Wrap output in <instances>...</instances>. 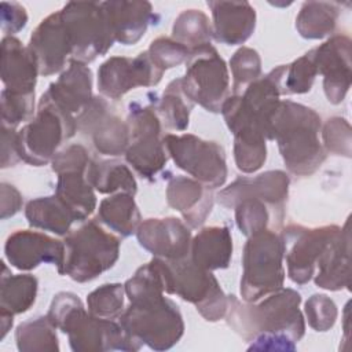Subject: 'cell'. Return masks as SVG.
Listing matches in <instances>:
<instances>
[{
  "mask_svg": "<svg viewBox=\"0 0 352 352\" xmlns=\"http://www.w3.org/2000/svg\"><path fill=\"white\" fill-rule=\"evenodd\" d=\"M1 30L6 36H12L22 30L28 23V12L25 7L16 1L1 3Z\"/></svg>",
  "mask_w": 352,
  "mask_h": 352,
  "instance_id": "cell-48",
  "label": "cell"
},
{
  "mask_svg": "<svg viewBox=\"0 0 352 352\" xmlns=\"http://www.w3.org/2000/svg\"><path fill=\"white\" fill-rule=\"evenodd\" d=\"M166 294H175L192 304L208 322L224 319L228 296L220 287L212 271L198 267L190 256L179 260L153 257Z\"/></svg>",
  "mask_w": 352,
  "mask_h": 352,
  "instance_id": "cell-4",
  "label": "cell"
},
{
  "mask_svg": "<svg viewBox=\"0 0 352 352\" xmlns=\"http://www.w3.org/2000/svg\"><path fill=\"white\" fill-rule=\"evenodd\" d=\"M92 158L82 144H70L59 150L51 160V169L58 175L66 170H85Z\"/></svg>",
  "mask_w": 352,
  "mask_h": 352,
  "instance_id": "cell-47",
  "label": "cell"
},
{
  "mask_svg": "<svg viewBox=\"0 0 352 352\" xmlns=\"http://www.w3.org/2000/svg\"><path fill=\"white\" fill-rule=\"evenodd\" d=\"M118 322L133 341L154 351L172 348L184 334L179 307L164 294L129 301Z\"/></svg>",
  "mask_w": 352,
  "mask_h": 352,
  "instance_id": "cell-6",
  "label": "cell"
},
{
  "mask_svg": "<svg viewBox=\"0 0 352 352\" xmlns=\"http://www.w3.org/2000/svg\"><path fill=\"white\" fill-rule=\"evenodd\" d=\"M172 38L186 45L190 51L210 44L213 38V28L206 16L199 10L182 11L172 26Z\"/></svg>",
  "mask_w": 352,
  "mask_h": 352,
  "instance_id": "cell-38",
  "label": "cell"
},
{
  "mask_svg": "<svg viewBox=\"0 0 352 352\" xmlns=\"http://www.w3.org/2000/svg\"><path fill=\"white\" fill-rule=\"evenodd\" d=\"M283 243L278 232L271 228L248 236L242 254L241 297L254 302L283 287Z\"/></svg>",
  "mask_w": 352,
  "mask_h": 352,
  "instance_id": "cell-7",
  "label": "cell"
},
{
  "mask_svg": "<svg viewBox=\"0 0 352 352\" xmlns=\"http://www.w3.org/2000/svg\"><path fill=\"white\" fill-rule=\"evenodd\" d=\"M12 318H14L12 314L0 311V324H1V336H0V338H1V340L7 336V333H8L10 329L12 327V322H14Z\"/></svg>",
  "mask_w": 352,
  "mask_h": 352,
  "instance_id": "cell-51",
  "label": "cell"
},
{
  "mask_svg": "<svg viewBox=\"0 0 352 352\" xmlns=\"http://www.w3.org/2000/svg\"><path fill=\"white\" fill-rule=\"evenodd\" d=\"M147 52L155 66L162 72L182 65L190 55V50L172 37H158L153 40Z\"/></svg>",
  "mask_w": 352,
  "mask_h": 352,
  "instance_id": "cell-44",
  "label": "cell"
},
{
  "mask_svg": "<svg viewBox=\"0 0 352 352\" xmlns=\"http://www.w3.org/2000/svg\"><path fill=\"white\" fill-rule=\"evenodd\" d=\"M59 11L70 43V60L87 65L104 55L116 43L102 3L69 1Z\"/></svg>",
  "mask_w": 352,
  "mask_h": 352,
  "instance_id": "cell-10",
  "label": "cell"
},
{
  "mask_svg": "<svg viewBox=\"0 0 352 352\" xmlns=\"http://www.w3.org/2000/svg\"><path fill=\"white\" fill-rule=\"evenodd\" d=\"M280 94L270 72L253 81L242 94L230 95L220 113L234 138H263L270 140V118Z\"/></svg>",
  "mask_w": 352,
  "mask_h": 352,
  "instance_id": "cell-9",
  "label": "cell"
},
{
  "mask_svg": "<svg viewBox=\"0 0 352 352\" xmlns=\"http://www.w3.org/2000/svg\"><path fill=\"white\" fill-rule=\"evenodd\" d=\"M4 256L11 267L19 271H30L40 264H54L59 268L65 258V243L40 231L16 230L4 243Z\"/></svg>",
  "mask_w": 352,
  "mask_h": 352,
  "instance_id": "cell-19",
  "label": "cell"
},
{
  "mask_svg": "<svg viewBox=\"0 0 352 352\" xmlns=\"http://www.w3.org/2000/svg\"><path fill=\"white\" fill-rule=\"evenodd\" d=\"M21 160L18 153V132L14 128L1 125V168L16 165Z\"/></svg>",
  "mask_w": 352,
  "mask_h": 352,
  "instance_id": "cell-49",
  "label": "cell"
},
{
  "mask_svg": "<svg viewBox=\"0 0 352 352\" xmlns=\"http://www.w3.org/2000/svg\"><path fill=\"white\" fill-rule=\"evenodd\" d=\"M323 148L326 153L351 157V125L342 117H333L326 121L320 129Z\"/></svg>",
  "mask_w": 352,
  "mask_h": 352,
  "instance_id": "cell-46",
  "label": "cell"
},
{
  "mask_svg": "<svg viewBox=\"0 0 352 352\" xmlns=\"http://www.w3.org/2000/svg\"><path fill=\"white\" fill-rule=\"evenodd\" d=\"M76 132V117L43 94L34 118L18 131L19 157L33 166L47 165L58 153L59 146L73 138Z\"/></svg>",
  "mask_w": 352,
  "mask_h": 352,
  "instance_id": "cell-8",
  "label": "cell"
},
{
  "mask_svg": "<svg viewBox=\"0 0 352 352\" xmlns=\"http://www.w3.org/2000/svg\"><path fill=\"white\" fill-rule=\"evenodd\" d=\"M38 280L30 274L12 275L8 267L1 263L0 282V311L19 315L26 312L36 301Z\"/></svg>",
  "mask_w": 352,
  "mask_h": 352,
  "instance_id": "cell-33",
  "label": "cell"
},
{
  "mask_svg": "<svg viewBox=\"0 0 352 352\" xmlns=\"http://www.w3.org/2000/svg\"><path fill=\"white\" fill-rule=\"evenodd\" d=\"M25 217L30 227L65 236L76 221L70 209L54 194L30 199L25 206Z\"/></svg>",
  "mask_w": 352,
  "mask_h": 352,
  "instance_id": "cell-30",
  "label": "cell"
},
{
  "mask_svg": "<svg viewBox=\"0 0 352 352\" xmlns=\"http://www.w3.org/2000/svg\"><path fill=\"white\" fill-rule=\"evenodd\" d=\"M164 76L147 51L135 58L111 56L98 69V89L102 96L120 99L138 87H154Z\"/></svg>",
  "mask_w": 352,
  "mask_h": 352,
  "instance_id": "cell-15",
  "label": "cell"
},
{
  "mask_svg": "<svg viewBox=\"0 0 352 352\" xmlns=\"http://www.w3.org/2000/svg\"><path fill=\"white\" fill-rule=\"evenodd\" d=\"M124 285L104 283L87 296V308L95 316L116 320L124 312Z\"/></svg>",
  "mask_w": 352,
  "mask_h": 352,
  "instance_id": "cell-40",
  "label": "cell"
},
{
  "mask_svg": "<svg viewBox=\"0 0 352 352\" xmlns=\"http://www.w3.org/2000/svg\"><path fill=\"white\" fill-rule=\"evenodd\" d=\"M190 258L206 271L223 270L232 257V236L227 226H210L191 239Z\"/></svg>",
  "mask_w": 352,
  "mask_h": 352,
  "instance_id": "cell-28",
  "label": "cell"
},
{
  "mask_svg": "<svg viewBox=\"0 0 352 352\" xmlns=\"http://www.w3.org/2000/svg\"><path fill=\"white\" fill-rule=\"evenodd\" d=\"M234 210L236 227L246 236L270 228V224L280 226L283 221V216L278 214L264 201L256 198L242 199L234 206Z\"/></svg>",
  "mask_w": 352,
  "mask_h": 352,
  "instance_id": "cell-39",
  "label": "cell"
},
{
  "mask_svg": "<svg viewBox=\"0 0 352 352\" xmlns=\"http://www.w3.org/2000/svg\"><path fill=\"white\" fill-rule=\"evenodd\" d=\"M338 16V3L305 1L296 16V29L302 38L320 40L334 32Z\"/></svg>",
  "mask_w": 352,
  "mask_h": 352,
  "instance_id": "cell-34",
  "label": "cell"
},
{
  "mask_svg": "<svg viewBox=\"0 0 352 352\" xmlns=\"http://www.w3.org/2000/svg\"><path fill=\"white\" fill-rule=\"evenodd\" d=\"M55 195L70 209L76 221L87 220L96 209V195L88 182L87 169L58 173Z\"/></svg>",
  "mask_w": 352,
  "mask_h": 352,
  "instance_id": "cell-29",
  "label": "cell"
},
{
  "mask_svg": "<svg viewBox=\"0 0 352 352\" xmlns=\"http://www.w3.org/2000/svg\"><path fill=\"white\" fill-rule=\"evenodd\" d=\"M265 139L234 138V160L236 168L243 173L258 170L267 160Z\"/></svg>",
  "mask_w": 352,
  "mask_h": 352,
  "instance_id": "cell-43",
  "label": "cell"
},
{
  "mask_svg": "<svg viewBox=\"0 0 352 352\" xmlns=\"http://www.w3.org/2000/svg\"><path fill=\"white\" fill-rule=\"evenodd\" d=\"M40 76H51L60 72L70 62V43L60 16V11L45 16L33 30L29 44Z\"/></svg>",
  "mask_w": 352,
  "mask_h": 352,
  "instance_id": "cell-21",
  "label": "cell"
},
{
  "mask_svg": "<svg viewBox=\"0 0 352 352\" xmlns=\"http://www.w3.org/2000/svg\"><path fill=\"white\" fill-rule=\"evenodd\" d=\"M338 226L304 227L290 224L279 234L283 243V258L287 264V275L297 285L308 283L323 249L338 232Z\"/></svg>",
  "mask_w": 352,
  "mask_h": 352,
  "instance_id": "cell-14",
  "label": "cell"
},
{
  "mask_svg": "<svg viewBox=\"0 0 352 352\" xmlns=\"http://www.w3.org/2000/svg\"><path fill=\"white\" fill-rule=\"evenodd\" d=\"M65 258L58 268L74 282L94 280L114 267L120 257V238L96 220H88L65 235Z\"/></svg>",
  "mask_w": 352,
  "mask_h": 352,
  "instance_id": "cell-5",
  "label": "cell"
},
{
  "mask_svg": "<svg viewBox=\"0 0 352 352\" xmlns=\"http://www.w3.org/2000/svg\"><path fill=\"white\" fill-rule=\"evenodd\" d=\"M213 37L226 45L243 44L254 32L256 10L249 1H208Z\"/></svg>",
  "mask_w": 352,
  "mask_h": 352,
  "instance_id": "cell-25",
  "label": "cell"
},
{
  "mask_svg": "<svg viewBox=\"0 0 352 352\" xmlns=\"http://www.w3.org/2000/svg\"><path fill=\"white\" fill-rule=\"evenodd\" d=\"M301 296L282 287L254 302L228 296L227 324L250 345L249 351H294L305 334Z\"/></svg>",
  "mask_w": 352,
  "mask_h": 352,
  "instance_id": "cell-1",
  "label": "cell"
},
{
  "mask_svg": "<svg viewBox=\"0 0 352 352\" xmlns=\"http://www.w3.org/2000/svg\"><path fill=\"white\" fill-rule=\"evenodd\" d=\"M320 116L293 100H279L270 118V140H275L287 170L296 176L314 175L326 160L319 133Z\"/></svg>",
  "mask_w": 352,
  "mask_h": 352,
  "instance_id": "cell-2",
  "label": "cell"
},
{
  "mask_svg": "<svg viewBox=\"0 0 352 352\" xmlns=\"http://www.w3.org/2000/svg\"><path fill=\"white\" fill-rule=\"evenodd\" d=\"M194 104L195 103L183 89L182 78H175L162 92V96L157 103V111L164 126L175 131H184L188 126L190 113Z\"/></svg>",
  "mask_w": 352,
  "mask_h": 352,
  "instance_id": "cell-36",
  "label": "cell"
},
{
  "mask_svg": "<svg viewBox=\"0 0 352 352\" xmlns=\"http://www.w3.org/2000/svg\"><path fill=\"white\" fill-rule=\"evenodd\" d=\"M0 217L6 220L16 214L23 204L21 192L8 183H1L0 186Z\"/></svg>",
  "mask_w": 352,
  "mask_h": 352,
  "instance_id": "cell-50",
  "label": "cell"
},
{
  "mask_svg": "<svg viewBox=\"0 0 352 352\" xmlns=\"http://www.w3.org/2000/svg\"><path fill=\"white\" fill-rule=\"evenodd\" d=\"M182 85L194 103L206 111L220 113L223 103L231 95L230 73L226 60L212 44L190 51Z\"/></svg>",
  "mask_w": 352,
  "mask_h": 352,
  "instance_id": "cell-12",
  "label": "cell"
},
{
  "mask_svg": "<svg viewBox=\"0 0 352 352\" xmlns=\"http://www.w3.org/2000/svg\"><path fill=\"white\" fill-rule=\"evenodd\" d=\"M139 245L154 257L179 260L190 254L191 228L177 217L146 219L136 230Z\"/></svg>",
  "mask_w": 352,
  "mask_h": 352,
  "instance_id": "cell-20",
  "label": "cell"
},
{
  "mask_svg": "<svg viewBox=\"0 0 352 352\" xmlns=\"http://www.w3.org/2000/svg\"><path fill=\"white\" fill-rule=\"evenodd\" d=\"M126 125L129 143L124 154L125 160L142 177L154 180L166 165L169 157L164 144V125L157 111V104L131 102Z\"/></svg>",
  "mask_w": 352,
  "mask_h": 352,
  "instance_id": "cell-11",
  "label": "cell"
},
{
  "mask_svg": "<svg viewBox=\"0 0 352 352\" xmlns=\"http://www.w3.org/2000/svg\"><path fill=\"white\" fill-rule=\"evenodd\" d=\"M282 95H300L311 91L318 70L312 51L309 50L289 65H280L271 70Z\"/></svg>",
  "mask_w": 352,
  "mask_h": 352,
  "instance_id": "cell-35",
  "label": "cell"
},
{
  "mask_svg": "<svg viewBox=\"0 0 352 352\" xmlns=\"http://www.w3.org/2000/svg\"><path fill=\"white\" fill-rule=\"evenodd\" d=\"M98 220L121 236L136 234L142 223L139 208L133 195L128 192H116L99 204Z\"/></svg>",
  "mask_w": 352,
  "mask_h": 352,
  "instance_id": "cell-32",
  "label": "cell"
},
{
  "mask_svg": "<svg viewBox=\"0 0 352 352\" xmlns=\"http://www.w3.org/2000/svg\"><path fill=\"white\" fill-rule=\"evenodd\" d=\"M47 318L62 333L67 334L74 352H135L142 345L133 341L120 322L92 315L74 293L59 292L54 296Z\"/></svg>",
  "mask_w": 352,
  "mask_h": 352,
  "instance_id": "cell-3",
  "label": "cell"
},
{
  "mask_svg": "<svg viewBox=\"0 0 352 352\" xmlns=\"http://www.w3.org/2000/svg\"><path fill=\"white\" fill-rule=\"evenodd\" d=\"M314 282L316 286L338 292L351 286V231L349 220L340 227L316 261Z\"/></svg>",
  "mask_w": 352,
  "mask_h": 352,
  "instance_id": "cell-22",
  "label": "cell"
},
{
  "mask_svg": "<svg viewBox=\"0 0 352 352\" xmlns=\"http://www.w3.org/2000/svg\"><path fill=\"white\" fill-rule=\"evenodd\" d=\"M230 69L232 74V95H239L261 77V58L256 50L241 47L231 56Z\"/></svg>",
  "mask_w": 352,
  "mask_h": 352,
  "instance_id": "cell-41",
  "label": "cell"
},
{
  "mask_svg": "<svg viewBox=\"0 0 352 352\" xmlns=\"http://www.w3.org/2000/svg\"><path fill=\"white\" fill-rule=\"evenodd\" d=\"M308 324L315 331L330 330L338 316L336 302L326 294H312L304 305Z\"/></svg>",
  "mask_w": 352,
  "mask_h": 352,
  "instance_id": "cell-45",
  "label": "cell"
},
{
  "mask_svg": "<svg viewBox=\"0 0 352 352\" xmlns=\"http://www.w3.org/2000/svg\"><path fill=\"white\" fill-rule=\"evenodd\" d=\"M77 131L91 138L95 150L103 155L125 154L129 143L126 121L110 111L104 96H94L88 106L76 117Z\"/></svg>",
  "mask_w": 352,
  "mask_h": 352,
  "instance_id": "cell-16",
  "label": "cell"
},
{
  "mask_svg": "<svg viewBox=\"0 0 352 352\" xmlns=\"http://www.w3.org/2000/svg\"><path fill=\"white\" fill-rule=\"evenodd\" d=\"M87 177L94 190L100 194L128 192L135 195L138 183L131 169L118 160H92Z\"/></svg>",
  "mask_w": 352,
  "mask_h": 352,
  "instance_id": "cell-31",
  "label": "cell"
},
{
  "mask_svg": "<svg viewBox=\"0 0 352 352\" xmlns=\"http://www.w3.org/2000/svg\"><path fill=\"white\" fill-rule=\"evenodd\" d=\"M166 202L177 210L190 228L201 227L209 217L213 205V190L187 176H175L166 186Z\"/></svg>",
  "mask_w": 352,
  "mask_h": 352,
  "instance_id": "cell-23",
  "label": "cell"
},
{
  "mask_svg": "<svg viewBox=\"0 0 352 352\" xmlns=\"http://www.w3.org/2000/svg\"><path fill=\"white\" fill-rule=\"evenodd\" d=\"M44 95L70 114L81 113L92 100V72L81 62L70 60L56 81L51 82Z\"/></svg>",
  "mask_w": 352,
  "mask_h": 352,
  "instance_id": "cell-27",
  "label": "cell"
},
{
  "mask_svg": "<svg viewBox=\"0 0 352 352\" xmlns=\"http://www.w3.org/2000/svg\"><path fill=\"white\" fill-rule=\"evenodd\" d=\"M110 21L116 41L124 45L136 44L147 28L157 23L158 15L153 6L144 0H110L102 1Z\"/></svg>",
  "mask_w": 352,
  "mask_h": 352,
  "instance_id": "cell-24",
  "label": "cell"
},
{
  "mask_svg": "<svg viewBox=\"0 0 352 352\" xmlns=\"http://www.w3.org/2000/svg\"><path fill=\"white\" fill-rule=\"evenodd\" d=\"M164 144L175 165L192 179L214 190L227 180L226 151L217 142L205 140L192 133H166Z\"/></svg>",
  "mask_w": 352,
  "mask_h": 352,
  "instance_id": "cell-13",
  "label": "cell"
},
{
  "mask_svg": "<svg viewBox=\"0 0 352 352\" xmlns=\"http://www.w3.org/2000/svg\"><path fill=\"white\" fill-rule=\"evenodd\" d=\"M1 81L4 89L12 94H34L38 67L36 60L21 40L14 36L1 38Z\"/></svg>",
  "mask_w": 352,
  "mask_h": 352,
  "instance_id": "cell-26",
  "label": "cell"
},
{
  "mask_svg": "<svg viewBox=\"0 0 352 352\" xmlns=\"http://www.w3.org/2000/svg\"><path fill=\"white\" fill-rule=\"evenodd\" d=\"M16 348L21 352H58L56 327L45 316H38L18 324L15 330Z\"/></svg>",
  "mask_w": 352,
  "mask_h": 352,
  "instance_id": "cell-37",
  "label": "cell"
},
{
  "mask_svg": "<svg viewBox=\"0 0 352 352\" xmlns=\"http://www.w3.org/2000/svg\"><path fill=\"white\" fill-rule=\"evenodd\" d=\"M351 38L344 34L331 36L312 48L318 74L323 76V91L331 104L341 103L351 88Z\"/></svg>",
  "mask_w": 352,
  "mask_h": 352,
  "instance_id": "cell-17",
  "label": "cell"
},
{
  "mask_svg": "<svg viewBox=\"0 0 352 352\" xmlns=\"http://www.w3.org/2000/svg\"><path fill=\"white\" fill-rule=\"evenodd\" d=\"M289 175L283 170H267L257 176H241L217 194V202L227 208L246 198H256L270 205L278 214L285 217V204L289 195Z\"/></svg>",
  "mask_w": 352,
  "mask_h": 352,
  "instance_id": "cell-18",
  "label": "cell"
},
{
  "mask_svg": "<svg viewBox=\"0 0 352 352\" xmlns=\"http://www.w3.org/2000/svg\"><path fill=\"white\" fill-rule=\"evenodd\" d=\"M34 94L21 95L7 89L1 91V125L14 128L22 122L32 121L36 116Z\"/></svg>",
  "mask_w": 352,
  "mask_h": 352,
  "instance_id": "cell-42",
  "label": "cell"
}]
</instances>
